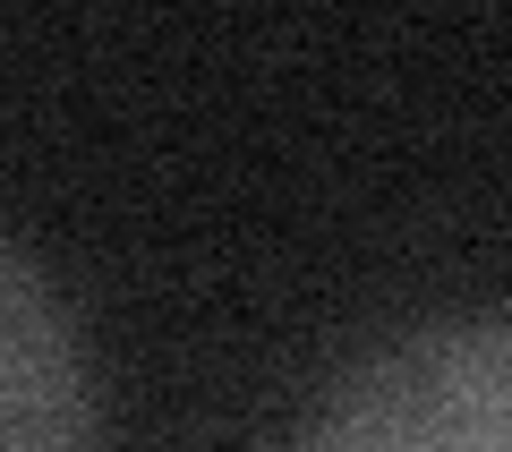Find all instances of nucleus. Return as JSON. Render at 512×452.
<instances>
[{
	"mask_svg": "<svg viewBox=\"0 0 512 452\" xmlns=\"http://www.w3.org/2000/svg\"><path fill=\"white\" fill-rule=\"evenodd\" d=\"M299 435L325 452H504L512 435V333L461 316L376 342L325 384Z\"/></svg>",
	"mask_w": 512,
	"mask_h": 452,
	"instance_id": "obj_1",
	"label": "nucleus"
},
{
	"mask_svg": "<svg viewBox=\"0 0 512 452\" xmlns=\"http://www.w3.org/2000/svg\"><path fill=\"white\" fill-rule=\"evenodd\" d=\"M94 435V367L60 290L0 239V452H60Z\"/></svg>",
	"mask_w": 512,
	"mask_h": 452,
	"instance_id": "obj_2",
	"label": "nucleus"
}]
</instances>
